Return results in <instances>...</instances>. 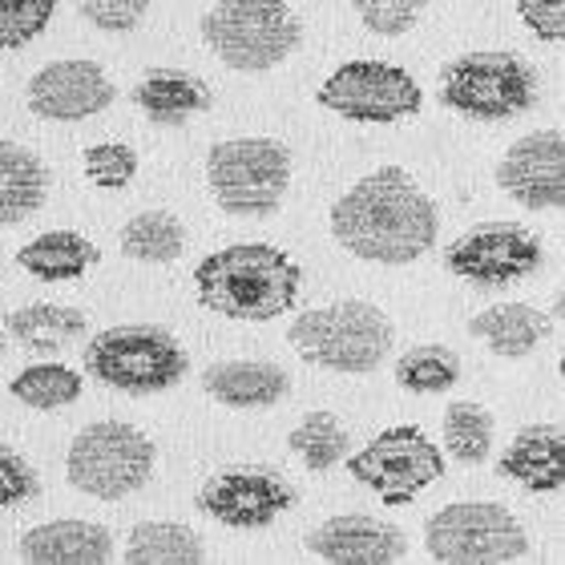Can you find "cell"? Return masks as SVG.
<instances>
[{"label":"cell","mask_w":565,"mask_h":565,"mask_svg":"<svg viewBox=\"0 0 565 565\" xmlns=\"http://www.w3.org/2000/svg\"><path fill=\"white\" fill-rule=\"evenodd\" d=\"M331 238L380 267H408L436 247L440 214L404 166H380L348 186L328 214Z\"/></svg>","instance_id":"1"},{"label":"cell","mask_w":565,"mask_h":565,"mask_svg":"<svg viewBox=\"0 0 565 565\" xmlns=\"http://www.w3.org/2000/svg\"><path fill=\"white\" fill-rule=\"evenodd\" d=\"M303 287V267L271 243H231L194 267V291L206 311L238 323L287 316Z\"/></svg>","instance_id":"2"},{"label":"cell","mask_w":565,"mask_h":565,"mask_svg":"<svg viewBox=\"0 0 565 565\" xmlns=\"http://www.w3.org/2000/svg\"><path fill=\"white\" fill-rule=\"evenodd\" d=\"M295 355L311 367H328L343 376H367L388 360L396 328L367 299H340L328 307H311L287 328Z\"/></svg>","instance_id":"3"},{"label":"cell","mask_w":565,"mask_h":565,"mask_svg":"<svg viewBox=\"0 0 565 565\" xmlns=\"http://www.w3.org/2000/svg\"><path fill=\"white\" fill-rule=\"evenodd\" d=\"M199 29L206 49L235 73H267L303 45V24L287 0H214Z\"/></svg>","instance_id":"4"},{"label":"cell","mask_w":565,"mask_h":565,"mask_svg":"<svg viewBox=\"0 0 565 565\" xmlns=\"http://www.w3.org/2000/svg\"><path fill=\"white\" fill-rule=\"evenodd\" d=\"M440 106H448L460 118L472 121H509L530 114L542 77L521 53L509 49H484V53H465L452 57L440 70Z\"/></svg>","instance_id":"5"},{"label":"cell","mask_w":565,"mask_h":565,"mask_svg":"<svg viewBox=\"0 0 565 565\" xmlns=\"http://www.w3.org/2000/svg\"><path fill=\"white\" fill-rule=\"evenodd\" d=\"M85 372L106 388L153 396L186 380L190 355L166 328L153 323H118L89 335L85 343Z\"/></svg>","instance_id":"6"},{"label":"cell","mask_w":565,"mask_h":565,"mask_svg":"<svg viewBox=\"0 0 565 565\" xmlns=\"http://www.w3.org/2000/svg\"><path fill=\"white\" fill-rule=\"evenodd\" d=\"M206 186L231 218H271L291 186V150L279 138H231L206 153Z\"/></svg>","instance_id":"7"},{"label":"cell","mask_w":565,"mask_h":565,"mask_svg":"<svg viewBox=\"0 0 565 565\" xmlns=\"http://www.w3.org/2000/svg\"><path fill=\"white\" fill-rule=\"evenodd\" d=\"M70 484L97 501H121L146 489L153 477V440L138 424L94 420L73 436L65 457Z\"/></svg>","instance_id":"8"},{"label":"cell","mask_w":565,"mask_h":565,"mask_svg":"<svg viewBox=\"0 0 565 565\" xmlns=\"http://www.w3.org/2000/svg\"><path fill=\"white\" fill-rule=\"evenodd\" d=\"M424 550L445 565H509L530 557V533L497 501H457L424 521Z\"/></svg>","instance_id":"9"},{"label":"cell","mask_w":565,"mask_h":565,"mask_svg":"<svg viewBox=\"0 0 565 565\" xmlns=\"http://www.w3.org/2000/svg\"><path fill=\"white\" fill-rule=\"evenodd\" d=\"M319 109L335 118L360 121V126H392L420 114L424 94L416 77L392 61H348L328 73V82L316 89Z\"/></svg>","instance_id":"10"},{"label":"cell","mask_w":565,"mask_h":565,"mask_svg":"<svg viewBox=\"0 0 565 565\" xmlns=\"http://www.w3.org/2000/svg\"><path fill=\"white\" fill-rule=\"evenodd\" d=\"M348 472L384 505H408L445 477V452L416 424H392L372 445L348 457Z\"/></svg>","instance_id":"11"},{"label":"cell","mask_w":565,"mask_h":565,"mask_svg":"<svg viewBox=\"0 0 565 565\" xmlns=\"http://www.w3.org/2000/svg\"><path fill=\"white\" fill-rule=\"evenodd\" d=\"M448 271L472 287H509L542 271V238L521 223H477L445 250Z\"/></svg>","instance_id":"12"},{"label":"cell","mask_w":565,"mask_h":565,"mask_svg":"<svg viewBox=\"0 0 565 565\" xmlns=\"http://www.w3.org/2000/svg\"><path fill=\"white\" fill-rule=\"evenodd\" d=\"M194 501L226 530H267L295 505V489L267 465H231L211 472Z\"/></svg>","instance_id":"13"},{"label":"cell","mask_w":565,"mask_h":565,"mask_svg":"<svg viewBox=\"0 0 565 565\" xmlns=\"http://www.w3.org/2000/svg\"><path fill=\"white\" fill-rule=\"evenodd\" d=\"M114 97L118 89L109 82V73L89 57L53 61L24 85V106L45 121H85L94 114H106Z\"/></svg>","instance_id":"14"},{"label":"cell","mask_w":565,"mask_h":565,"mask_svg":"<svg viewBox=\"0 0 565 565\" xmlns=\"http://www.w3.org/2000/svg\"><path fill=\"white\" fill-rule=\"evenodd\" d=\"M497 186L525 211H557L565 202V134L533 130L497 162Z\"/></svg>","instance_id":"15"},{"label":"cell","mask_w":565,"mask_h":565,"mask_svg":"<svg viewBox=\"0 0 565 565\" xmlns=\"http://www.w3.org/2000/svg\"><path fill=\"white\" fill-rule=\"evenodd\" d=\"M303 545L311 557L331 565H392L404 562V554H408V537L401 525L367 518V513L328 518L307 533Z\"/></svg>","instance_id":"16"},{"label":"cell","mask_w":565,"mask_h":565,"mask_svg":"<svg viewBox=\"0 0 565 565\" xmlns=\"http://www.w3.org/2000/svg\"><path fill=\"white\" fill-rule=\"evenodd\" d=\"M497 477L521 484L525 493L565 489V433L562 424H525L505 457L497 460Z\"/></svg>","instance_id":"17"},{"label":"cell","mask_w":565,"mask_h":565,"mask_svg":"<svg viewBox=\"0 0 565 565\" xmlns=\"http://www.w3.org/2000/svg\"><path fill=\"white\" fill-rule=\"evenodd\" d=\"M202 392L226 408L259 413L291 396V376L271 360H223L202 372Z\"/></svg>","instance_id":"18"},{"label":"cell","mask_w":565,"mask_h":565,"mask_svg":"<svg viewBox=\"0 0 565 565\" xmlns=\"http://www.w3.org/2000/svg\"><path fill=\"white\" fill-rule=\"evenodd\" d=\"M21 557L33 565H106L114 537L97 521H45L21 537Z\"/></svg>","instance_id":"19"},{"label":"cell","mask_w":565,"mask_h":565,"mask_svg":"<svg viewBox=\"0 0 565 565\" xmlns=\"http://www.w3.org/2000/svg\"><path fill=\"white\" fill-rule=\"evenodd\" d=\"M134 106L153 126H182L186 118L211 109V85L186 70H150L134 85Z\"/></svg>","instance_id":"20"},{"label":"cell","mask_w":565,"mask_h":565,"mask_svg":"<svg viewBox=\"0 0 565 565\" xmlns=\"http://www.w3.org/2000/svg\"><path fill=\"white\" fill-rule=\"evenodd\" d=\"M469 335L489 343V352L501 360H521L542 348V340L550 335V319L533 303H497L469 319Z\"/></svg>","instance_id":"21"},{"label":"cell","mask_w":565,"mask_h":565,"mask_svg":"<svg viewBox=\"0 0 565 565\" xmlns=\"http://www.w3.org/2000/svg\"><path fill=\"white\" fill-rule=\"evenodd\" d=\"M49 170L29 146L0 138V226H17L45 206Z\"/></svg>","instance_id":"22"},{"label":"cell","mask_w":565,"mask_h":565,"mask_svg":"<svg viewBox=\"0 0 565 565\" xmlns=\"http://www.w3.org/2000/svg\"><path fill=\"white\" fill-rule=\"evenodd\" d=\"M102 263V250L77 231H45L33 243L17 250V267L41 282H70L89 275V267Z\"/></svg>","instance_id":"23"},{"label":"cell","mask_w":565,"mask_h":565,"mask_svg":"<svg viewBox=\"0 0 565 565\" xmlns=\"http://www.w3.org/2000/svg\"><path fill=\"white\" fill-rule=\"evenodd\" d=\"M4 328L17 343H24L29 352H41V355H57L65 352L70 343L85 340V311L70 303H29V307H17L9 311L4 319Z\"/></svg>","instance_id":"24"},{"label":"cell","mask_w":565,"mask_h":565,"mask_svg":"<svg viewBox=\"0 0 565 565\" xmlns=\"http://www.w3.org/2000/svg\"><path fill=\"white\" fill-rule=\"evenodd\" d=\"M130 565H199L206 562L202 537L178 521H138L126 537Z\"/></svg>","instance_id":"25"},{"label":"cell","mask_w":565,"mask_h":565,"mask_svg":"<svg viewBox=\"0 0 565 565\" xmlns=\"http://www.w3.org/2000/svg\"><path fill=\"white\" fill-rule=\"evenodd\" d=\"M186 250V226L170 211H141L121 226V255L134 263H174Z\"/></svg>","instance_id":"26"},{"label":"cell","mask_w":565,"mask_h":565,"mask_svg":"<svg viewBox=\"0 0 565 565\" xmlns=\"http://www.w3.org/2000/svg\"><path fill=\"white\" fill-rule=\"evenodd\" d=\"M82 384L85 380L65 364H33L9 380V392H12V401H21L24 408L57 413L65 404L82 401Z\"/></svg>","instance_id":"27"},{"label":"cell","mask_w":565,"mask_h":565,"mask_svg":"<svg viewBox=\"0 0 565 565\" xmlns=\"http://www.w3.org/2000/svg\"><path fill=\"white\" fill-rule=\"evenodd\" d=\"M287 445L311 472H328L348 457V428L335 413H307L303 420L295 424Z\"/></svg>","instance_id":"28"},{"label":"cell","mask_w":565,"mask_h":565,"mask_svg":"<svg viewBox=\"0 0 565 565\" xmlns=\"http://www.w3.org/2000/svg\"><path fill=\"white\" fill-rule=\"evenodd\" d=\"M445 448L457 465H481L493 448V413L477 401H457L445 408Z\"/></svg>","instance_id":"29"},{"label":"cell","mask_w":565,"mask_h":565,"mask_svg":"<svg viewBox=\"0 0 565 565\" xmlns=\"http://www.w3.org/2000/svg\"><path fill=\"white\" fill-rule=\"evenodd\" d=\"M460 380V355L445 343H420L396 360V384L416 396L448 392Z\"/></svg>","instance_id":"30"},{"label":"cell","mask_w":565,"mask_h":565,"mask_svg":"<svg viewBox=\"0 0 565 565\" xmlns=\"http://www.w3.org/2000/svg\"><path fill=\"white\" fill-rule=\"evenodd\" d=\"M57 0H0V49H24L53 24Z\"/></svg>","instance_id":"31"},{"label":"cell","mask_w":565,"mask_h":565,"mask_svg":"<svg viewBox=\"0 0 565 565\" xmlns=\"http://www.w3.org/2000/svg\"><path fill=\"white\" fill-rule=\"evenodd\" d=\"M85 178L97 190H126L138 178V153L126 141H97L85 150Z\"/></svg>","instance_id":"32"},{"label":"cell","mask_w":565,"mask_h":565,"mask_svg":"<svg viewBox=\"0 0 565 565\" xmlns=\"http://www.w3.org/2000/svg\"><path fill=\"white\" fill-rule=\"evenodd\" d=\"M348 4L376 36H404L433 0H348Z\"/></svg>","instance_id":"33"},{"label":"cell","mask_w":565,"mask_h":565,"mask_svg":"<svg viewBox=\"0 0 565 565\" xmlns=\"http://www.w3.org/2000/svg\"><path fill=\"white\" fill-rule=\"evenodd\" d=\"M73 4L102 33H130L153 9V0H73Z\"/></svg>","instance_id":"34"},{"label":"cell","mask_w":565,"mask_h":565,"mask_svg":"<svg viewBox=\"0 0 565 565\" xmlns=\"http://www.w3.org/2000/svg\"><path fill=\"white\" fill-rule=\"evenodd\" d=\"M29 497H36V472L33 465L12 452V448L0 445V509L24 505Z\"/></svg>","instance_id":"35"},{"label":"cell","mask_w":565,"mask_h":565,"mask_svg":"<svg viewBox=\"0 0 565 565\" xmlns=\"http://www.w3.org/2000/svg\"><path fill=\"white\" fill-rule=\"evenodd\" d=\"M518 17L542 41H562L565 36V0H518Z\"/></svg>","instance_id":"36"},{"label":"cell","mask_w":565,"mask_h":565,"mask_svg":"<svg viewBox=\"0 0 565 565\" xmlns=\"http://www.w3.org/2000/svg\"><path fill=\"white\" fill-rule=\"evenodd\" d=\"M0 352H4V335H0Z\"/></svg>","instance_id":"37"}]
</instances>
